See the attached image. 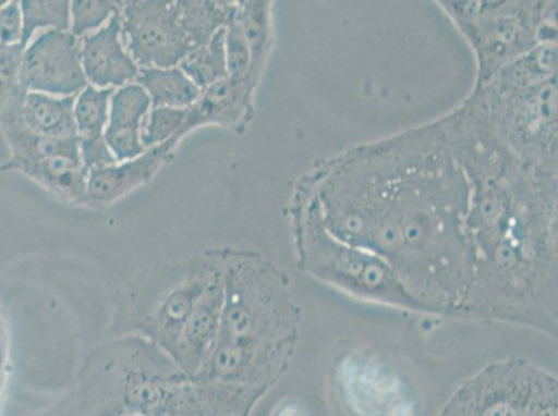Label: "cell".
Instances as JSON below:
<instances>
[{"instance_id":"15","label":"cell","mask_w":558,"mask_h":416,"mask_svg":"<svg viewBox=\"0 0 558 416\" xmlns=\"http://www.w3.org/2000/svg\"><path fill=\"white\" fill-rule=\"evenodd\" d=\"M222 298L221 270L197 301L170 355L187 378H194L199 372L220 338Z\"/></svg>"},{"instance_id":"4","label":"cell","mask_w":558,"mask_h":416,"mask_svg":"<svg viewBox=\"0 0 558 416\" xmlns=\"http://www.w3.org/2000/svg\"><path fill=\"white\" fill-rule=\"evenodd\" d=\"M221 270V248L146 268L116 294L110 338H144L171 355L197 301Z\"/></svg>"},{"instance_id":"3","label":"cell","mask_w":558,"mask_h":416,"mask_svg":"<svg viewBox=\"0 0 558 416\" xmlns=\"http://www.w3.org/2000/svg\"><path fill=\"white\" fill-rule=\"evenodd\" d=\"M187 379L149 340L110 338L88 354L74 389L45 416H161Z\"/></svg>"},{"instance_id":"21","label":"cell","mask_w":558,"mask_h":416,"mask_svg":"<svg viewBox=\"0 0 558 416\" xmlns=\"http://www.w3.org/2000/svg\"><path fill=\"white\" fill-rule=\"evenodd\" d=\"M236 17L251 49L253 70L258 78H263L274 48L272 2L241 0Z\"/></svg>"},{"instance_id":"23","label":"cell","mask_w":558,"mask_h":416,"mask_svg":"<svg viewBox=\"0 0 558 416\" xmlns=\"http://www.w3.org/2000/svg\"><path fill=\"white\" fill-rule=\"evenodd\" d=\"M226 28L218 32L205 47L187 54L180 64V69L184 71L187 78L201 90L228 77Z\"/></svg>"},{"instance_id":"2","label":"cell","mask_w":558,"mask_h":416,"mask_svg":"<svg viewBox=\"0 0 558 416\" xmlns=\"http://www.w3.org/2000/svg\"><path fill=\"white\" fill-rule=\"evenodd\" d=\"M465 172L474 279L459 318L557 340V176L494 149L471 157Z\"/></svg>"},{"instance_id":"24","label":"cell","mask_w":558,"mask_h":416,"mask_svg":"<svg viewBox=\"0 0 558 416\" xmlns=\"http://www.w3.org/2000/svg\"><path fill=\"white\" fill-rule=\"evenodd\" d=\"M24 35L23 47L32 42L38 29L70 32L71 14L69 0H22Z\"/></svg>"},{"instance_id":"11","label":"cell","mask_w":558,"mask_h":416,"mask_svg":"<svg viewBox=\"0 0 558 416\" xmlns=\"http://www.w3.org/2000/svg\"><path fill=\"white\" fill-rule=\"evenodd\" d=\"M20 81L27 93L77 96L88 86L81 63V39L49 29L24 49Z\"/></svg>"},{"instance_id":"1","label":"cell","mask_w":558,"mask_h":416,"mask_svg":"<svg viewBox=\"0 0 558 416\" xmlns=\"http://www.w3.org/2000/svg\"><path fill=\"white\" fill-rule=\"evenodd\" d=\"M470 195L446 117L319 162L293 191L338 240L384 258L425 313L450 318L474 279Z\"/></svg>"},{"instance_id":"17","label":"cell","mask_w":558,"mask_h":416,"mask_svg":"<svg viewBox=\"0 0 558 416\" xmlns=\"http://www.w3.org/2000/svg\"><path fill=\"white\" fill-rule=\"evenodd\" d=\"M0 132H2L10 154H12V157L0 167L2 172H10L20 166L54 159V157L81 161L77 136L75 138H49V136L34 134L24 125L23 117L0 125Z\"/></svg>"},{"instance_id":"10","label":"cell","mask_w":558,"mask_h":416,"mask_svg":"<svg viewBox=\"0 0 558 416\" xmlns=\"http://www.w3.org/2000/svg\"><path fill=\"white\" fill-rule=\"evenodd\" d=\"M123 39L140 69L179 68L194 48L180 17V0H125L120 10Z\"/></svg>"},{"instance_id":"27","label":"cell","mask_w":558,"mask_h":416,"mask_svg":"<svg viewBox=\"0 0 558 416\" xmlns=\"http://www.w3.org/2000/svg\"><path fill=\"white\" fill-rule=\"evenodd\" d=\"M121 2L110 0H73L70 4V33L77 38H84L90 33L98 32L119 14Z\"/></svg>"},{"instance_id":"19","label":"cell","mask_w":558,"mask_h":416,"mask_svg":"<svg viewBox=\"0 0 558 416\" xmlns=\"http://www.w3.org/2000/svg\"><path fill=\"white\" fill-rule=\"evenodd\" d=\"M75 96L28 93L23 105V123L34 134L49 138H75Z\"/></svg>"},{"instance_id":"16","label":"cell","mask_w":558,"mask_h":416,"mask_svg":"<svg viewBox=\"0 0 558 416\" xmlns=\"http://www.w3.org/2000/svg\"><path fill=\"white\" fill-rule=\"evenodd\" d=\"M150 108L148 94L136 83L114 90L105 142L116 161L135 159L146 150L142 144V129Z\"/></svg>"},{"instance_id":"9","label":"cell","mask_w":558,"mask_h":416,"mask_svg":"<svg viewBox=\"0 0 558 416\" xmlns=\"http://www.w3.org/2000/svg\"><path fill=\"white\" fill-rule=\"evenodd\" d=\"M298 344L220 338L191 379L227 386L260 401L291 367Z\"/></svg>"},{"instance_id":"29","label":"cell","mask_w":558,"mask_h":416,"mask_svg":"<svg viewBox=\"0 0 558 416\" xmlns=\"http://www.w3.org/2000/svg\"><path fill=\"white\" fill-rule=\"evenodd\" d=\"M24 20L19 0H9L0 9V47L23 45Z\"/></svg>"},{"instance_id":"13","label":"cell","mask_w":558,"mask_h":416,"mask_svg":"<svg viewBox=\"0 0 558 416\" xmlns=\"http://www.w3.org/2000/svg\"><path fill=\"white\" fill-rule=\"evenodd\" d=\"M256 90L255 86L245 81L230 77L203 89L196 105L187 109L181 140L192 132L210 125L230 130L238 135L245 134L256 115Z\"/></svg>"},{"instance_id":"7","label":"cell","mask_w":558,"mask_h":416,"mask_svg":"<svg viewBox=\"0 0 558 416\" xmlns=\"http://www.w3.org/2000/svg\"><path fill=\"white\" fill-rule=\"evenodd\" d=\"M474 49L476 86L542 45L557 44L556 2H440Z\"/></svg>"},{"instance_id":"5","label":"cell","mask_w":558,"mask_h":416,"mask_svg":"<svg viewBox=\"0 0 558 416\" xmlns=\"http://www.w3.org/2000/svg\"><path fill=\"white\" fill-rule=\"evenodd\" d=\"M221 258L220 338L299 343L302 309L286 271L252 248L222 247Z\"/></svg>"},{"instance_id":"20","label":"cell","mask_w":558,"mask_h":416,"mask_svg":"<svg viewBox=\"0 0 558 416\" xmlns=\"http://www.w3.org/2000/svg\"><path fill=\"white\" fill-rule=\"evenodd\" d=\"M136 84L148 94L151 109H190L202 94L180 65L172 69H140Z\"/></svg>"},{"instance_id":"18","label":"cell","mask_w":558,"mask_h":416,"mask_svg":"<svg viewBox=\"0 0 558 416\" xmlns=\"http://www.w3.org/2000/svg\"><path fill=\"white\" fill-rule=\"evenodd\" d=\"M13 171L37 182L65 205L85 207L89 172L83 162L65 159V157H54V159L20 166Z\"/></svg>"},{"instance_id":"14","label":"cell","mask_w":558,"mask_h":416,"mask_svg":"<svg viewBox=\"0 0 558 416\" xmlns=\"http://www.w3.org/2000/svg\"><path fill=\"white\" fill-rule=\"evenodd\" d=\"M81 63L89 85L123 88L138 78L140 68L126 50L120 13L105 27L81 38Z\"/></svg>"},{"instance_id":"32","label":"cell","mask_w":558,"mask_h":416,"mask_svg":"<svg viewBox=\"0 0 558 416\" xmlns=\"http://www.w3.org/2000/svg\"><path fill=\"white\" fill-rule=\"evenodd\" d=\"M125 416H145V415H125Z\"/></svg>"},{"instance_id":"22","label":"cell","mask_w":558,"mask_h":416,"mask_svg":"<svg viewBox=\"0 0 558 416\" xmlns=\"http://www.w3.org/2000/svg\"><path fill=\"white\" fill-rule=\"evenodd\" d=\"M113 94L114 89H99L88 85L75 96L74 120L80 145L105 139Z\"/></svg>"},{"instance_id":"26","label":"cell","mask_w":558,"mask_h":416,"mask_svg":"<svg viewBox=\"0 0 558 416\" xmlns=\"http://www.w3.org/2000/svg\"><path fill=\"white\" fill-rule=\"evenodd\" d=\"M226 56L228 77L235 81H245V83L258 88L262 78H258L255 70H253L251 49H248L241 24L238 22L236 13L226 28Z\"/></svg>"},{"instance_id":"12","label":"cell","mask_w":558,"mask_h":416,"mask_svg":"<svg viewBox=\"0 0 558 416\" xmlns=\"http://www.w3.org/2000/svg\"><path fill=\"white\" fill-rule=\"evenodd\" d=\"M179 145L166 144L145 150L135 159L117 161L113 164L90 170L85 207L105 210L130 193L148 185L167 162L174 157Z\"/></svg>"},{"instance_id":"28","label":"cell","mask_w":558,"mask_h":416,"mask_svg":"<svg viewBox=\"0 0 558 416\" xmlns=\"http://www.w3.org/2000/svg\"><path fill=\"white\" fill-rule=\"evenodd\" d=\"M187 109L157 108L149 111L142 129V144L146 150L172 140L181 144V130L185 124Z\"/></svg>"},{"instance_id":"30","label":"cell","mask_w":558,"mask_h":416,"mask_svg":"<svg viewBox=\"0 0 558 416\" xmlns=\"http://www.w3.org/2000/svg\"><path fill=\"white\" fill-rule=\"evenodd\" d=\"M8 337L2 309H0V395H2L8 374Z\"/></svg>"},{"instance_id":"6","label":"cell","mask_w":558,"mask_h":416,"mask_svg":"<svg viewBox=\"0 0 558 416\" xmlns=\"http://www.w3.org/2000/svg\"><path fill=\"white\" fill-rule=\"evenodd\" d=\"M289 215L299 270L360 301L427 314L384 258L338 240L306 203L292 196Z\"/></svg>"},{"instance_id":"25","label":"cell","mask_w":558,"mask_h":416,"mask_svg":"<svg viewBox=\"0 0 558 416\" xmlns=\"http://www.w3.org/2000/svg\"><path fill=\"white\" fill-rule=\"evenodd\" d=\"M25 47H0V120L23 110L27 90L20 81V70Z\"/></svg>"},{"instance_id":"31","label":"cell","mask_w":558,"mask_h":416,"mask_svg":"<svg viewBox=\"0 0 558 416\" xmlns=\"http://www.w3.org/2000/svg\"><path fill=\"white\" fill-rule=\"evenodd\" d=\"M8 2L9 0H0V9H2Z\"/></svg>"},{"instance_id":"8","label":"cell","mask_w":558,"mask_h":416,"mask_svg":"<svg viewBox=\"0 0 558 416\" xmlns=\"http://www.w3.org/2000/svg\"><path fill=\"white\" fill-rule=\"evenodd\" d=\"M557 409L556 375L530 359L511 357L466 379L436 416H557Z\"/></svg>"}]
</instances>
